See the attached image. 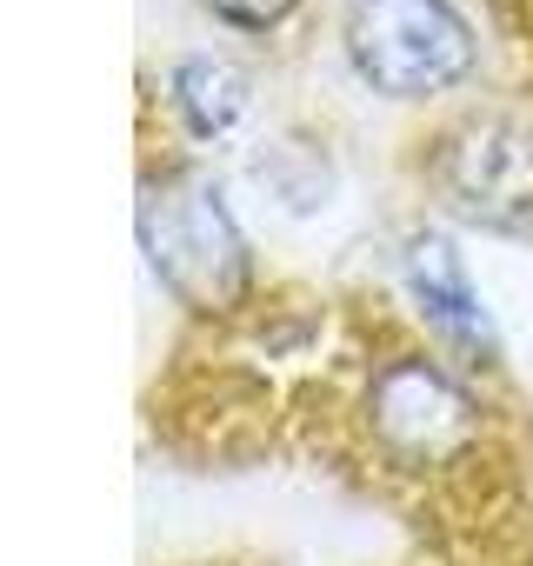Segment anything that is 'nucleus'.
<instances>
[{"label":"nucleus","instance_id":"obj_1","mask_svg":"<svg viewBox=\"0 0 533 566\" xmlns=\"http://www.w3.org/2000/svg\"><path fill=\"white\" fill-rule=\"evenodd\" d=\"M140 247L147 266L167 280V294H180L187 307H233L247 287V240L207 180L167 174L160 187H147Z\"/></svg>","mask_w":533,"mask_h":566},{"label":"nucleus","instance_id":"obj_2","mask_svg":"<svg viewBox=\"0 0 533 566\" xmlns=\"http://www.w3.org/2000/svg\"><path fill=\"white\" fill-rule=\"evenodd\" d=\"M347 61L367 87L420 101L473 67V34L447 0H347Z\"/></svg>","mask_w":533,"mask_h":566},{"label":"nucleus","instance_id":"obj_3","mask_svg":"<svg viewBox=\"0 0 533 566\" xmlns=\"http://www.w3.org/2000/svg\"><path fill=\"white\" fill-rule=\"evenodd\" d=\"M374 427L414 467H440V460L467 453L480 433L473 400L433 360H387L374 374Z\"/></svg>","mask_w":533,"mask_h":566},{"label":"nucleus","instance_id":"obj_4","mask_svg":"<svg viewBox=\"0 0 533 566\" xmlns=\"http://www.w3.org/2000/svg\"><path fill=\"white\" fill-rule=\"evenodd\" d=\"M440 180L460 213L487 227H533V140L513 120H467L440 154Z\"/></svg>","mask_w":533,"mask_h":566},{"label":"nucleus","instance_id":"obj_5","mask_svg":"<svg viewBox=\"0 0 533 566\" xmlns=\"http://www.w3.org/2000/svg\"><path fill=\"white\" fill-rule=\"evenodd\" d=\"M407 280H414V301H420L427 327H433L453 354H467V360H493V354H500L493 321H487V307H480V294H473V280H467L453 240L420 233V240L407 247Z\"/></svg>","mask_w":533,"mask_h":566},{"label":"nucleus","instance_id":"obj_6","mask_svg":"<svg viewBox=\"0 0 533 566\" xmlns=\"http://www.w3.org/2000/svg\"><path fill=\"white\" fill-rule=\"evenodd\" d=\"M174 107L200 140H213L247 114V74L233 61H180L174 67Z\"/></svg>","mask_w":533,"mask_h":566},{"label":"nucleus","instance_id":"obj_7","mask_svg":"<svg viewBox=\"0 0 533 566\" xmlns=\"http://www.w3.org/2000/svg\"><path fill=\"white\" fill-rule=\"evenodd\" d=\"M200 8H213L233 28H274V21H288L301 8V0H200Z\"/></svg>","mask_w":533,"mask_h":566}]
</instances>
